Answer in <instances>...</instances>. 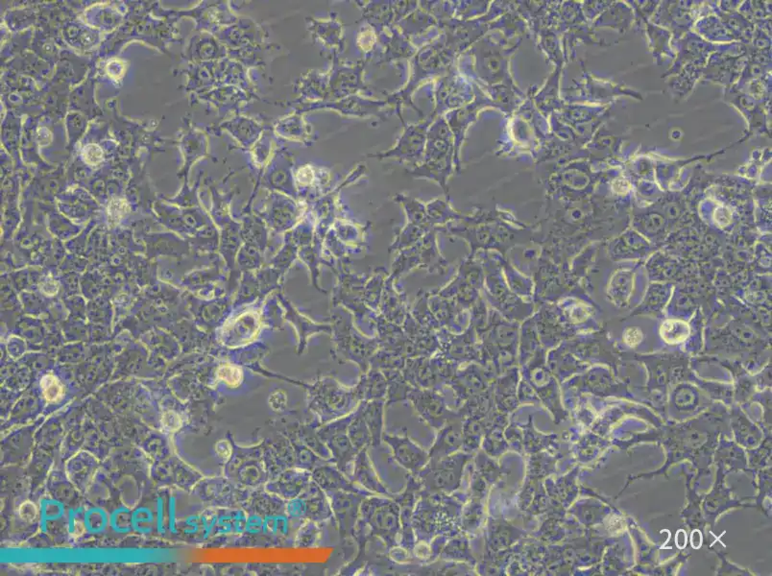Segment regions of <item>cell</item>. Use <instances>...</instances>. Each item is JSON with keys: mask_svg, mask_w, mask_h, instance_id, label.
Here are the masks:
<instances>
[{"mask_svg": "<svg viewBox=\"0 0 772 576\" xmlns=\"http://www.w3.org/2000/svg\"><path fill=\"white\" fill-rule=\"evenodd\" d=\"M476 471L489 486L500 481L506 474L503 468L496 462L494 457H489L484 452H479L476 455Z\"/></svg>", "mask_w": 772, "mask_h": 576, "instance_id": "12", "label": "cell"}, {"mask_svg": "<svg viewBox=\"0 0 772 576\" xmlns=\"http://www.w3.org/2000/svg\"><path fill=\"white\" fill-rule=\"evenodd\" d=\"M359 457L361 458L358 460V471L356 473L358 481L370 491L376 492L378 494L380 493V494L387 495V490L380 483L376 473H375L371 464H370L368 457H367L365 452H363L359 455Z\"/></svg>", "mask_w": 772, "mask_h": 576, "instance_id": "11", "label": "cell"}, {"mask_svg": "<svg viewBox=\"0 0 772 576\" xmlns=\"http://www.w3.org/2000/svg\"><path fill=\"white\" fill-rule=\"evenodd\" d=\"M525 535V531L512 526L503 518H490L487 524L485 553H498L508 551Z\"/></svg>", "mask_w": 772, "mask_h": 576, "instance_id": "6", "label": "cell"}, {"mask_svg": "<svg viewBox=\"0 0 772 576\" xmlns=\"http://www.w3.org/2000/svg\"><path fill=\"white\" fill-rule=\"evenodd\" d=\"M83 158L88 165H96L101 162L102 158H103V152L98 146L90 144V146H86L83 150Z\"/></svg>", "mask_w": 772, "mask_h": 576, "instance_id": "17", "label": "cell"}, {"mask_svg": "<svg viewBox=\"0 0 772 576\" xmlns=\"http://www.w3.org/2000/svg\"><path fill=\"white\" fill-rule=\"evenodd\" d=\"M439 556L446 560L469 562L473 566L476 564V560L472 556L470 548H469V541L465 536L454 538L450 542L445 543Z\"/></svg>", "mask_w": 772, "mask_h": 576, "instance_id": "10", "label": "cell"}, {"mask_svg": "<svg viewBox=\"0 0 772 576\" xmlns=\"http://www.w3.org/2000/svg\"><path fill=\"white\" fill-rule=\"evenodd\" d=\"M687 533L683 529L678 530L677 535H675V545H677L678 548L683 549L687 546Z\"/></svg>", "mask_w": 772, "mask_h": 576, "instance_id": "20", "label": "cell"}, {"mask_svg": "<svg viewBox=\"0 0 772 576\" xmlns=\"http://www.w3.org/2000/svg\"><path fill=\"white\" fill-rule=\"evenodd\" d=\"M485 498L471 497L470 502L463 506L461 513V529L467 533H474L481 527L484 515Z\"/></svg>", "mask_w": 772, "mask_h": 576, "instance_id": "9", "label": "cell"}, {"mask_svg": "<svg viewBox=\"0 0 772 576\" xmlns=\"http://www.w3.org/2000/svg\"><path fill=\"white\" fill-rule=\"evenodd\" d=\"M18 514H20L21 518L23 519V521L28 522H34L37 518V509L34 503L26 502L21 505L20 510H18Z\"/></svg>", "mask_w": 772, "mask_h": 576, "instance_id": "19", "label": "cell"}, {"mask_svg": "<svg viewBox=\"0 0 772 576\" xmlns=\"http://www.w3.org/2000/svg\"><path fill=\"white\" fill-rule=\"evenodd\" d=\"M385 441L392 447L394 458L398 461L399 464L403 466L416 476L430 461V454L422 447L414 443L407 435L404 436H385Z\"/></svg>", "mask_w": 772, "mask_h": 576, "instance_id": "3", "label": "cell"}, {"mask_svg": "<svg viewBox=\"0 0 772 576\" xmlns=\"http://www.w3.org/2000/svg\"><path fill=\"white\" fill-rule=\"evenodd\" d=\"M437 438L428 454L430 460H439L460 451L463 446V420L460 415L452 418L438 430Z\"/></svg>", "mask_w": 772, "mask_h": 576, "instance_id": "5", "label": "cell"}, {"mask_svg": "<svg viewBox=\"0 0 772 576\" xmlns=\"http://www.w3.org/2000/svg\"><path fill=\"white\" fill-rule=\"evenodd\" d=\"M702 540H703V537H702L701 532L698 529L694 530L691 535V546L694 549H698L702 546Z\"/></svg>", "mask_w": 772, "mask_h": 576, "instance_id": "21", "label": "cell"}, {"mask_svg": "<svg viewBox=\"0 0 772 576\" xmlns=\"http://www.w3.org/2000/svg\"><path fill=\"white\" fill-rule=\"evenodd\" d=\"M382 407L383 404L382 401L370 404L366 411L363 413L367 427L369 428L370 434H371L373 444L376 445V446L380 444V437H382Z\"/></svg>", "mask_w": 772, "mask_h": 576, "instance_id": "13", "label": "cell"}, {"mask_svg": "<svg viewBox=\"0 0 772 576\" xmlns=\"http://www.w3.org/2000/svg\"><path fill=\"white\" fill-rule=\"evenodd\" d=\"M418 415L431 428L439 430L452 418L457 417L458 412L448 409L441 398L435 395H418L412 399Z\"/></svg>", "mask_w": 772, "mask_h": 576, "instance_id": "7", "label": "cell"}, {"mask_svg": "<svg viewBox=\"0 0 772 576\" xmlns=\"http://www.w3.org/2000/svg\"><path fill=\"white\" fill-rule=\"evenodd\" d=\"M485 419L464 418L463 420L462 449L468 454H474L481 447L485 431Z\"/></svg>", "mask_w": 772, "mask_h": 576, "instance_id": "8", "label": "cell"}, {"mask_svg": "<svg viewBox=\"0 0 772 576\" xmlns=\"http://www.w3.org/2000/svg\"><path fill=\"white\" fill-rule=\"evenodd\" d=\"M162 423L165 430L170 431V433L178 430L182 425V421L180 419L179 415L173 411L165 412L162 418Z\"/></svg>", "mask_w": 772, "mask_h": 576, "instance_id": "18", "label": "cell"}, {"mask_svg": "<svg viewBox=\"0 0 772 576\" xmlns=\"http://www.w3.org/2000/svg\"><path fill=\"white\" fill-rule=\"evenodd\" d=\"M522 430V449L530 454H538L545 446L546 436L538 433L533 425V418L530 416L529 423L521 425Z\"/></svg>", "mask_w": 772, "mask_h": 576, "instance_id": "14", "label": "cell"}, {"mask_svg": "<svg viewBox=\"0 0 772 576\" xmlns=\"http://www.w3.org/2000/svg\"><path fill=\"white\" fill-rule=\"evenodd\" d=\"M367 503V522L373 533L380 536L388 546H396V537L402 531L401 510L398 502L372 498Z\"/></svg>", "mask_w": 772, "mask_h": 576, "instance_id": "2", "label": "cell"}, {"mask_svg": "<svg viewBox=\"0 0 772 576\" xmlns=\"http://www.w3.org/2000/svg\"><path fill=\"white\" fill-rule=\"evenodd\" d=\"M423 487L416 476H409L406 491L397 498V502L400 505L402 531L403 543L406 549L414 551L415 546L414 532L412 529V515L415 505L420 498Z\"/></svg>", "mask_w": 772, "mask_h": 576, "instance_id": "4", "label": "cell"}, {"mask_svg": "<svg viewBox=\"0 0 772 576\" xmlns=\"http://www.w3.org/2000/svg\"><path fill=\"white\" fill-rule=\"evenodd\" d=\"M42 394L48 403H56L64 395V387L60 380L53 375H47L41 382Z\"/></svg>", "mask_w": 772, "mask_h": 576, "instance_id": "15", "label": "cell"}, {"mask_svg": "<svg viewBox=\"0 0 772 576\" xmlns=\"http://www.w3.org/2000/svg\"><path fill=\"white\" fill-rule=\"evenodd\" d=\"M474 454L457 452L439 460H430L416 476L426 492L450 495L460 488L463 471Z\"/></svg>", "mask_w": 772, "mask_h": 576, "instance_id": "1", "label": "cell"}, {"mask_svg": "<svg viewBox=\"0 0 772 576\" xmlns=\"http://www.w3.org/2000/svg\"><path fill=\"white\" fill-rule=\"evenodd\" d=\"M505 436L509 444V447H513L515 451L522 452V430L521 425L511 424L508 425L505 430Z\"/></svg>", "mask_w": 772, "mask_h": 576, "instance_id": "16", "label": "cell"}]
</instances>
